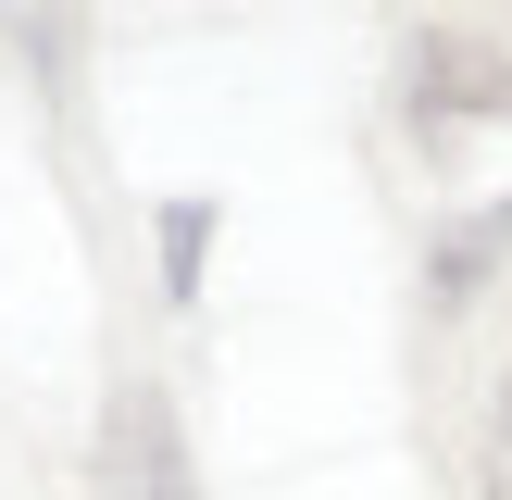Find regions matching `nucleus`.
<instances>
[{
    "label": "nucleus",
    "mask_w": 512,
    "mask_h": 500,
    "mask_svg": "<svg viewBox=\"0 0 512 500\" xmlns=\"http://www.w3.org/2000/svg\"><path fill=\"white\" fill-rule=\"evenodd\" d=\"M413 88H425V113H512V63L475 50V38H425L413 50Z\"/></svg>",
    "instance_id": "obj_1"
},
{
    "label": "nucleus",
    "mask_w": 512,
    "mask_h": 500,
    "mask_svg": "<svg viewBox=\"0 0 512 500\" xmlns=\"http://www.w3.org/2000/svg\"><path fill=\"white\" fill-rule=\"evenodd\" d=\"M125 438H138V488L150 500H200V475H188V450H175V413L138 388V413H125Z\"/></svg>",
    "instance_id": "obj_2"
},
{
    "label": "nucleus",
    "mask_w": 512,
    "mask_h": 500,
    "mask_svg": "<svg viewBox=\"0 0 512 500\" xmlns=\"http://www.w3.org/2000/svg\"><path fill=\"white\" fill-rule=\"evenodd\" d=\"M200 238H213V213H200V200H188V213H163V288H175V300L200 288Z\"/></svg>",
    "instance_id": "obj_3"
},
{
    "label": "nucleus",
    "mask_w": 512,
    "mask_h": 500,
    "mask_svg": "<svg viewBox=\"0 0 512 500\" xmlns=\"http://www.w3.org/2000/svg\"><path fill=\"white\" fill-rule=\"evenodd\" d=\"M488 500H512V388H500V425H488Z\"/></svg>",
    "instance_id": "obj_4"
}]
</instances>
